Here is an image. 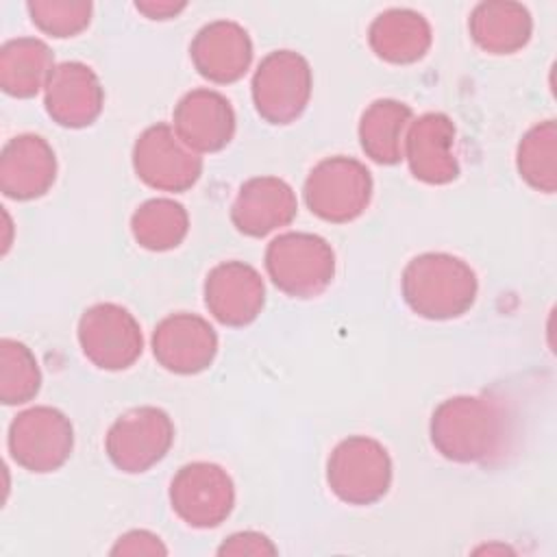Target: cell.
<instances>
[{
  "label": "cell",
  "instance_id": "cell-1",
  "mask_svg": "<svg viewBox=\"0 0 557 557\" xmlns=\"http://www.w3.org/2000/svg\"><path fill=\"white\" fill-rule=\"evenodd\" d=\"M433 448L455 463H487L509 440V418L487 396H453L442 400L429 424Z\"/></svg>",
  "mask_w": 557,
  "mask_h": 557
},
{
  "label": "cell",
  "instance_id": "cell-2",
  "mask_svg": "<svg viewBox=\"0 0 557 557\" xmlns=\"http://www.w3.org/2000/svg\"><path fill=\"white\" fill-rule=\"evenodd\" d=\"M400 292L416 315L453 320L470 311L479 281L463 259L448 252H424L405 265Z\"/></svg>",
  "mask_w": 557,
  "mask_h": 557
},
{
  "label": "cell",
  "instance_id": "cell-3",
  "mask_svg": "<svg viewBox=\"0 0 557 557\" xmlns=\"http://www.w3.org/2000/svg\"><path fill=\"white\" fill-rule=\"evenodd\" d=\"M263 263L270 281L292 298H313L335 276V252L324 237L313 233L289 231L274 237Z\"/></svg>",
  "mask_w": 557,
  "mask_h": 557
},
{
  "label": "cell",
  "instance_id": "cell-4",
  "mask_svg": "<svg viewBox=\"0 0 557 557\" xmlns=\"http://www.w3.org/2000/svg\"><path fill=\"white\" fill-rule=\"evenodd\" d=\"M372 189V174L359 159L335 154L311 168L302 187V198L307 209L320 220L346 224L368 209Z\"/></svg>",
  "mask_w": 557,
  "mask_h": 557
},
{
  "label": "cell",
  "instance_id": "cell-5",
  "mask_svg": "<svg viewBox=\"0 0 557 557\" xmlns=\"http://www.w3.org/2000/svg\"><path fill=\"white\" fill-rule=\"evenodd\" d=\"M326 483L342 503L355 507L374 505L392 485V459L387 448L368 435L342 440L329 455Z\"/></svg>",
  "mask_w": 557,
  "mask_h": 557
},
{
  "label": "cell",
  "instance_id": "cell-6",
  "mask_svg": "<svg viewBox=\"0 0 557 557\" xmlns=\"http://www.w3.org/2000/svg\"><path fill=\"white\" fill-rule=\"evenodd\" d=\"M313 74L309 61L294 50H274L252 74L255 111L274 126L296 122L309 104Z\"/></svg>",
  "mask_w": 557,
  "mask_h": 557
},
{
  "label": "cell",
  "instance_id": "cell-7",
  "mask_svg": "<svg viewBox=\"0 0 557 557\" xmlns=\"http://www.w3.org/2000/svg\"><path fill=\"white\" fill-rule=\"evenodd\" d=\"M7 446L20 468L37 474L54 472L72 455L74 426L61 409L37 405L11 420Z\"/></svg>",
  "mask_w": 557,
  "mask_h": 557
},
{
  "label": "cell",
  "instance_id": "cell-8",
  "mask_svg": "<svg viewBox=\"0 0 557 557\" xmlns=\"http://www.w3.org/2000/svg\"><path fill=\"white\" fill-rule=\"evenodd\" d=\"M174 442V422L168 411L144 405L124 411L109 426L104 450L109 461L126 472L139 474L157 466Z\"/></svg>",
  "mask_w": 557,
  "mask_h": 557
},
{
  "label": "cell",
  "instance_id": "cell-9",
  "mask_svg": "<svg viewBox=\"0 0 557 557\" xmlns=\"http://www.w3.org/2000/svg\"><path fill=\"white\" fill-rule=\"evenodd\" d=\"M76 337L85 359L109 372L131 368L144 350L139 322L126 307L115 302L87 307L78 320Z\"/></svg>",
  "mask_w": 557,
  "mask_h": 557
},
{
  "label": "cell",
  "instance_id": "cell-10",
  "mask_svg": "<svg viewBox=\"0 0 557 557\" xmlns=\"http://www.w3.org/2000/svg\"><path fill=\"white\" fill-rule=\"evenodd\" d=\"M172 511L194 529L220 527L235 507L231 474L211 461H191L170 481Z\"/></svg>",
  "mask_w": 557,
  "mask_h": 557
},
{
  "label": "cell",
  "instance_id": "cell-11",
  "mask_svg": "<svg viewBox=\"0 0 557 557\" xmlns=\"http://www.w3.org/2000/svg\"><path fill=\"white\" fill-rule=\"evenodd\" d=\"M133 170L159 191H187L202 174V157L194 152L165 122L148 126L133 146Z\"/></svg>",
  "mask_w": 557,
  "mask_h": 557
},
{
  "label": "cell",
  "instance_id": "cell-12",
  "mask_svg": "<svg viewBox=\"0 0 557 557\" xmlns=\"http://www.w3.org/2000/svg\"><path fill=\"white\" fill-rule=\"evenodd\" d=\"M152 355L168 372L198 374L218 355V333L202 315L170 313L154 326Z\"/></svg>",
  "mask_w": 557,
  "mask_h": 557
},
{
  "label": "cell",
  "instance_id": "cell-13",
  "mask_svg": "<svg viewBox=\"0 0 557 557\" xmlns=\"http://www.w3.org/2000/svg\"><path fill=\"white\" fill-rule=\"evenodd\" d=\"M205 305L220 324L246 326L265 305L263 278L250 263L222 261L205 278Z\"/></svg>",
  "mask_w": 557,
  "mask_h": 557
},
{
  "label": "cell",
  "instance_id": "cell-14",
  "mask_svg": "<svg viewBox=\"0 0 557 557\" xmlns=\"http://www.w3.org/2000/svg\"><path fill=\"white\" fill-rule=\"evenodd\" d=\"M455 137V124L446 113L431 111L411 120L403 148L411 174L429 185L453 183L459 176Z\"/></svg>",
  "mask_w": 557,
  "mask_h": 557
},
{
  "label": "cell",
  "instance_id": "cell-15",
  "mask_svg": "<svg viewBox=\"0 0 557 557\" xmlns=\"http://www.w3.org/2000/svg\"><path fill=\"white\" fill-rule=\"evenodd\" d=\"M104 104V89L96 72L81 61L54 65L46 87V113L63 128H85L94 124Z\"/></svg>",
  "mask_w": 557,
  "mask_h": 557
},
{
  "label": "cell",
  "instance_id": "cell-16",
  "mask_svg": "<svg viewBox=\"0 0 557 557\" xmlns=\"http://www.w3.org/2000/svg\"><path fill=\"white\" fill-rule=\"evenodd\" d=\"M176 135L194 152H220L235 135V111L226 96L198 87L187 91L172 113Z\"/></svg>",
  "mask_w": 557,
  "mask_h": 557
},
{
  "label": "cell",
  "instance_id": "cell-17",
  "mask_svg": "<svg viewBox=\"0 0 557 557\" xmlns=\"http://www.w3.org/2000/svg\"><path fill=\"white\" fill-rule=\"evenodd\" d=\"M57 181L52 146L33 133L17 135L0 152V191L11 200H35L50 191Z\"/></svg>",
  "mask_w": 557,
  "mask_h": 557
},
{
  "label": "cell",
  "instance_id": "cell-18",
  "mask_svg": "<svg viewBox=\"0 0 557 557\" xmlns=\"http://www.w3.org/2000/svg\"><path fill=\"white\" fill-rule=\"evenodd\" d=\"M196 72L218 85L239 81L252 61V41L244 26L231 20L205 24L189 44Z\"/></svg>",
  "mask_w": 557,
  "mask_h": 557
},
{
  "label": "cell",
  "instance_id": "cell-19",
  "mask_svg": "<svg viewBox=\"0 0 557 557\" xmlns=\"http://www.w3.org/2000/svg\"><path fill=\"white\" fill-rule=\"evenodd\" d=\"M298 213V200L289 183L278 176H252L242 183L233 207V226L248 237H265L287 226Z\"/></svg>",
  "mask_w": 557,
  "mask_h": 557
},
{
  "label": "cell",
  "instance_id": "cell-20",
  "mask_svg": "<svg viewBox=\"0 0 557 557\" xmlns=\"http://www.w3.org/2000/svg\"><path fill=\"white\" fill-rule=\"evenodd\" d=\"M433 35L426 17L413 9H387L368 28L372 52L394 65L420 61L431 48Z\"/></svg>",
  "mask_w": 557,
  "mask_h": 557
},
{
  "label": "cell",
  "instance_id": "cell-21",
  "mask_svg": "<svg viewBox=\"0 0 557 557\" xmlns=\"http://www.w3.org/2000/svg\"><path fill=\"white\" fill-rule=\"evenodd\" d=\"M474 44L490 54H513L533 33V17L520 2L490 0L472 9L468 22Z\"/></svg>",
  "mask_w": 557,
  "mask_h": 557
},
{
  "label": "cell",
  "instance_id": "cell-22",
  "mask_svg": "<svg viewBox=\"0 0 557 557\" xmlns=\"http://www.w3.org/2000/svg\"><path fill=\"white\" fill-rule=\"evenodd\" d=\"M411 120V107L400 100L379 98L368 104L359 120V144L366 157L381 165L398 163Z\"/></svg>",
  "mask_w": 557,
  "mask_h": 557
},
{
  "label": "cell",
  "instance_id": "cell-23",
  "mask_svg": "<svg viewBox=\"0 0 557 557\" xmlns=\"http://www.w3.org/2000/svg\"><path fill=\"white\" fill-rule=\"evenodd\" d=\"M54 70V57L37 37L9 39L0 48V87L13 98L37 96Z\"/></svg>",
  "mask_w": 557,
  "mask_h": 557
},
{
  "label": "cell",
  "instance_id": "cell-24",
  "mask_svg": "<svg viewBox=\"0 0 557 557\" xmlns=\"http://www.w3.org/2000/svg\"><path fill=\"white\" fill-rule=\"evenodd\" d=\"M187 231V209L172 198H150L131 215L133 239L150 252H165L181 246Z\"/></svg>",
  "mask_w": 557,
  "mask_h": 557
},
{
  "label": "cell",
  "instance_id": "cell-25",
  "mask_svg": "<svg viewBox=\"0 0 557 557\" xmlns=\"http://www.w3.org/2000/svg\"><path fill=\"white\" fill-rule=\"evenodd\" d=\"M516 168L520 178L544 194L557 189V124L544 120L531 126L516 150Z\"/></svg>",
  "mask_w": 557,
  "mask_h": 557
},
{
  "label": "cell",
  "instance_id": "cell-26",
  "mask_svg": "<svg viewBox=\"0 0 557 557\" xmlns=\"http://www.w3.org/2000/svg\"><path fill=\"white\" fill-rule=\"evenodd\" d=\"M41 370L33 350L17 339H0V400L24 405L39 394Z\"/></svg>",
  "mask_w": 557,
  "mask_h": 557
},
{
  "label": "cell",
  "instance_id": "cell-27",
  "mask_svg": "<svg viewBox=\"0 0 557 557\" xmlns=\"http://www.w3.org/2000/svg\"><path fill=\"white\" fill-rule=\"evenodd\" d=\"M26 11L30 22L46 35L65 39L83 33L94 13L91 2H70V0H37L28 2Z\"/></svg>",
  "mask_w": 557,
  "mask_h": 557
},
{
  "label": "cell",
  "instance_id": "cell-28",
  "mask_svg": "<svg viewBox=\"0 0 557 557\" xmlns=\"http://www.w3.org/2000/svg\"><path fill=\"white\" fill-rule=\"evenodd\" d=\"M218 555H276V546L259 531H237L220 544Z\"/></svg>",
  "mask_w": 557,
  "mask_h": 557
},
{
  "label": "cell",
  "instance_id": "cell-29",
  "mask_svg": "<svg viewBox=\"0 0 557 557\" xmlns=\"http://www.w3.org/2000/svg\"><path fill=\"white\" fill-rule=\"evenodd\" d=\"M111 555H168V548L159 535L135 529L115 540Z\"/></svg>",
  "mask_w": 557,
  "mask_h": 557
},
{
  "label": "cell",
  "instance_id": "cell-30",
  "mask_svg": "<svg viewBox=\"0 0 557 557\" xmlns=\"http://www.w3.org/2000/svg\"><path fill=\"white\" fill-rule=\"evenodd\" d=\"M185 7H187V2H154V0L135 2V9L139 13H144L148 20H170V17H176Z\"/></svg>",
  "mask_w": 557,
  "mask_h": 557
}]
</instances>
